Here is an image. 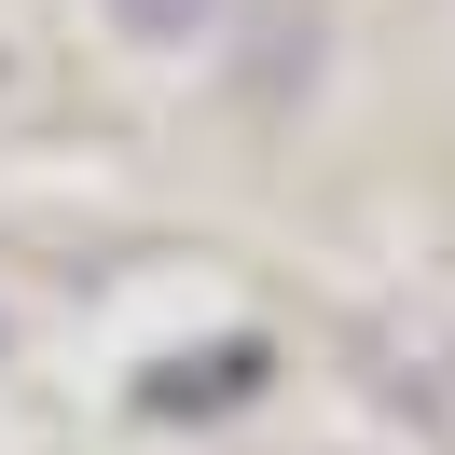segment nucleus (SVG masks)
Returning <instances> with one entry per match:
<instances>
[{
    "instance_id": "nucleus-1",
    "label": "nucleus",
    "mask_w": 455,
    "mask_h": 455,
    "mask_svg": "<svg viewBox=\"0 0 455 455\" xmlns=\"http://www.w3.org/2000/svg\"><path fill=\"white\" fill-rule=\"evenodd\" d=\"M111 14H124V42H194L221 0H111Z\"/></svg>"
}]
</instances>
